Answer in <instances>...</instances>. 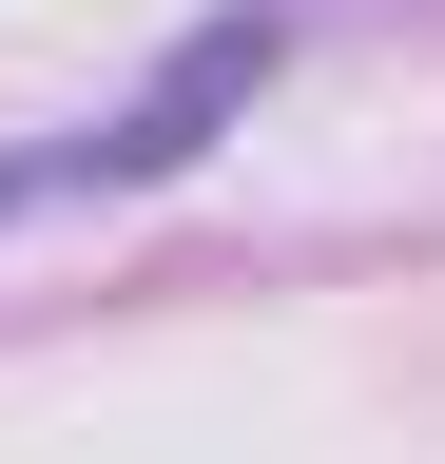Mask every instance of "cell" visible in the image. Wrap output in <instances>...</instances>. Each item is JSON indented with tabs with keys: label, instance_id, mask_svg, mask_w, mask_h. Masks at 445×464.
I'll return each mask as SVG.
<instances>
[{
	"label": "cell",
	"instance_id": "cell-1",
	"mask_svg": "<svg viewBox=\"0 0 445 464\" xmlns=\"http://www.w3.org/2000/svg\"><path fill=\"white\" fill-rule=\"evenodd\" d=\"M271 58H291V20H271V0L194 20V39L155 58L117 116H97V194H136V174H194V155H213V116H252V78H271Z\"/></svg>",
	"mask_w": 445,
	"mask_h": 464
},
{
	"label": "cell",
	"instance_id": "cell-2",
	"mask_svg": "<svg viewBox=\"0 0 445 464\" xmlns=\"http://www.w3.org/2000/svg\"><path fill=\"white\" fill-rule=\"evenodd\" d=\"M39 194H97V136H59V155H0V213H39Z\"/></svg>",
	"mask_w": 445,
	"mask_h": 464
}]
</instances>
